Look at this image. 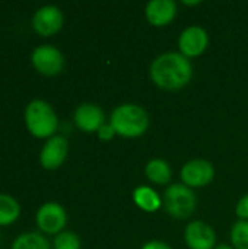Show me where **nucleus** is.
Segmentation results:
<instances>
[{
	"label": "nucleus",
	"instance_id": "1",
	"mask_svg": "<svg viewBox=\"0 0 248 249\" xmlns=\"http://www.w3.org/2000/svg\"><path fill=\"white\" fill-rule=\"evenodd\" d=\"M149 76L158 88L164 90H178L190 83L193 66L181 53H165L152 61Z\"/></svg>",
	"mask_w": 248,
	"mask_h": 249
},
{
	"label": "nucleus",
	"instance_id": "2",
	"mask_svg": "<svg viewBox=\"0 0 248 249\" xmlns=\"http://www.w3.org/2000/svg\"><path fill=\"white\" fill-rule=\"evenodd\" d=\"M110 124L118 136L136 139L146 133L149 127V115L139 105L123 104L113 111Z\"/></svg>",
	"mask_w": 248,
	"mask_h": 249
},
{
	"label": "nucleus",
	"instance_id": "3",
	"mask_svg": "<svg viewBox=\"0 0 248 249\" xmlns=\"http://www.w3.org/2000/svg\"><path fill=\"white\" fill-rule=\"evenodd\" d=\"M25 124L32 136L38 139H50L54 136L58 127V120L48 102L42 99H34L26 105Z\"/></svg>",
	"mask_w": 248,
	"mask_h": 249
},
{
	"label": "nucleus",
	"instance_id": "4",
	"mask_svg": "<svg viewBox=\"0 0 248 249\" xmlns=\"http://www.w3.org/2000/svg\"><path fill=\"white\" fill-rule=\"evenodd\" d=\"M162 204L165 210L175 219H187L196 210L197 200L196 194L191 188L184 184H172L170 185L162 198Z\"/></svg>",
	"mask_w": 248,
	"mask_h": 249
},
{
	"label": "nucleus",
	"instance_id": "5",
	"mask_svg": "<svg viewBox=\"0 0 248 249\" xmlns=\"http://www.w3.org/2000/svg\"><path fill=\"white\" fill-rule=\"evenodd\" d=\"M31 61L35 70L45 76H56L64 67V57L61 51L53 45H39L32 51Z\"/></svg>",
	"mask_w": 248,
	"mask_h": 249
},
{
	"label": "nucleus",
	"instance_id": "6",
	"mask_svg": "<svg viewBox=\"0 0 248 249\" xmlns=\"http://www.w3.org/2000/svg\"><path fill=\"white\" fill-rule=\"evenodd\" d=\"M183 184L189 188H203L215 178V168L206 159H191L181 168Z\"/></svg>",
	"mask_w": 248,
	"mask_h": 249
},
{
	"label": "nucleus",
	"instance_id": "7",
	"mask_svg": "<svg viewBox=\"0 0 248 249\" xmlns=\"http://www.w3.org/2000/svg\"><path fill=\"white\" fill-rule=\"evenodd\" d=\"M67 223L66 210L58 203H45L37 212V225L41 232L48 235H58Z\"/></svg>",
	"mask_w": 248,
	"mask_h": 249
},
{
	"label": "nucleus",
	"instance_id": "8",
	"mask_svg": "<svg viewBox=\"0 0 248 249\" xmlns=\"http://www.w3.org/2000/svg\"><path fill=\"white\" fill-rule=\"evenodd\" d=\"M64 22L63 12L53 4L41 6L32 18V26L41 36H51L57 34Z\"/></svg>",
	"mask_w": 248,
	"mask_h": 249
},
{
	"label": "nucleus",
	"instance_id": "9",
	"mask_svg": "<svg viewBox=\"0 0 248 249\" xmlns=\"http://www.w3.org/2000/svg\"><path fill=\"white\" fill-rule=\"evenodd\" d=\"M208 45H209V35L206 29H203L202 26H196V25L189 26L180 34L178 48L180 53L189 60L202 55L206 51Z\"/></svg>",
	"mask_w": 248,
	"mask_h": 249
},
{
	"label": "nucleus",
	"instance_id": "10",
	"mask_svg": "<svg viewBox=\"0 0 248 249\" xmlns=\"http://www.w3.org/2000/svg\"><path fill=\"white\" fill-rule=\"evenodd\" d=\"M69 153V143L63 136H53L50 137L41 149L39 153V163L42 168L53 171L60 168Z\"/></svg>",
	"mask_w": 248,
	"mask_h": 249
},
{
	"label": "nucleus",
	"instance_id": "11",
	"mask_svg": "<svg viewBox=\"0 0 248 249\" xmlns=\"http://www.w3.org/2000/svg\"><path fill=\"white\" fill-rule=\"evenodd\" d=\"M184 241L190 249H213L216 247L215 231L202 220H194L186 226Z\"/></svg>",
	"mask_w": 248,
	"mask_h": 249
},
{
	"label": "nucleus",
	"instance_id": "12",
	"mask_svg": "<svg viewBox=\"0 0 248 249\" xmlns=\"http://www.w3.org/2000/svg\"><path fill=\"white\" fill-rule=\"evenodd\" d=\"M75 124L85 133H98V130L105 124V114L98 105L85 102L75 111Z\"/></svg>",
	"mask_w": 248,
	"mask_h": 249
},
{
	"label": "nucleus",
	"instance_id": "13",
	"mask_svg": "<svg viewBox=\"0 0 248 249\" xmlns=\"http://www.w3.org/2000/svg\"><path fill=\"white\" fill-rule=\"evenodd\" d=\"M145 16L152 26H167L177 16V4L174 0H151L145 7Z\"/></svg>",
	"mask_w": 248,
	"mask_h": 249
},
{
	"label": "nucleus",
	"instance_id": "14",
	"mask_svg": "<svg viewBox=\"0 0 248 249\" xmlns=\"http://www.w3.org/2000/svg\"><path fill=\"white\" fill-rule=\"evenodd\" d=\"M132 197H133L134 204L146 213H155L162 206V198L158 196V193L146 185L136 187L133 190Z\"/></svg>",
	"mask_w": 248,
	"mask_h": 249
},
{
	"label": "nucleus",
	"instance_id": "15",
	"mask_svg": "<svg viewBox=\"0 0 248 249\" xmlns=\"http://www.w3.org/2000/svg\"><path fill=\"white\" fill-rule=\"evenodd\" d=\"M145 174L148 179L156 185H167L172 177V171L164 159H151L145 166Z\"/></svg>",
	"mask_w": 248,
	"mask_h": 249
},
{
	"label": "nucleus",
	"instance_id": "16",
	"mask_svg": "<svg viewBox=\"0 0 248 249\" xmlns=\"http://www.w3.org/2000/svg\"><path fill=\"white\" fill-rule=\"evenodd\" d=\"M19 214H20L19 203L7 194H0V226H7L15 223Z\"/></svg>",
	"mask_w": 248,
	"mask_h": 249
},
{
	"label": "nucleus",
	"instance_id": "17",
	"mask_svg": "<svg viewBox=\"0 0 248 249\" xmlns=\"http://www.w3.org/2000/svg\"><path fill=\"white\" fill-rule=\"evenodd\" d=\"M12 249H51L50 242L39 233L28 232L19 235L12 244Z\"/></svg>",
	"mask_w": 248,
	"mask_h": 249
},
{
	"label": "nucleus",
	"instance_id": "18",
	"mask_svg": "<svg viewBox=\"0 0 248 249\" xmlns=\"http://www.w3.org/2000/svg\"><path fill=\"white\" fill-rule=\"evenodd\" d=\"M234 249H248V220H238L231 229Z\"/></svg>",
	"mask_w": 248,
	"mask_h": 249
},
{
	"label": "nucleus",
	"instance_id": "19",
	"mask_svg": "<svg viewBox=\"0 0 248 249\" xmlns=\"http://www.w3.org/2000/svg\"><path fill=\"white\" fill-rule=\"evenodd\" d=\"M54 249H80V239L75 232L63 231L54 238Z\"/></svg>",
	"mask_w": 248,
	"mask_h": 249
},
{
	"label": "nucleus",
	"instance_id": "20",
	"mask_svg": "<svg viewBox=\"0 0 248 249\" xmlns=\"http://www.w3.org/2000/svg\"><path fill=\"white\" fill-rule=\"evenodd\" d=\"M235 214L240 217V220H248V194L243 196L235 207Z\"/></svg>",
	"mask_w": 248,
	"mask_h": 249
},
{
	"label": "nucleus",
	"instance_id": "21",
	"mask_svg": "<svg viewBox=\"0 0 248 249\" xmlns=\"http://www.w3.org/2000/svg\"><path fill=\"white\" fill-rule=\"evenodd\" d=\"M96 134H98V139H99L101 142H110V140L114 139V136H115L117 133H115V130L113 128V125H111L110 123H108V124L105 123V124L98 130Z\"/></svg>",
	"mask_w": 248,
	"mask_h": 249
},
{
	"label": "nucleus",
	"instance_id": "22",
	"mask_svg": "<svg viewBox=\"0 0 248 249\" xmlns=\"http://www.w3.org/2000/svg\"><path fill=\"white\" fill-rule=\"evenodd\" d=\"M142 249H172L168 244H165V242H162V241H149V242H146Z\"/></svg>",
	"mask_w": 248,
	"mask_h": 249
},
{
	"label": "nucleus",
	"instance_id": "23",
	"mask_svg": "<svg viewBox=\"0 0 248 249\" xmlns=\"http://www.w3.org/2000/svg\"><path fill=\"white\" fill-rule=\"evenodd\" d=\"M202 1H199V0H196V1H187V0H184L183 1V4H186V6H197V4H200Z\"/></svg>",
	"mask_w": 248,
	"mask_h": 249
},
{
	"label": "nucleus",
	"instance_id": "24",
	"mask_svg": "<svg viewBox=\"0 0 248 249\" xmlns=\"http://www.w3.org/2000/svg\"><path fill=\"white\" fill-rule=\"evenodd\" d=\"M213 249H234L231 245H227V244H221V245H216Z\"/></svg>",
	"mask_w": 248,
	"mask_h": 249
}]
</instances>
